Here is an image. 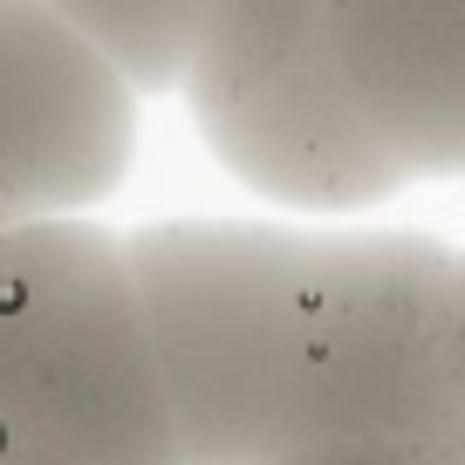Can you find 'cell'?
I'll return each mask as SVG.
<instances>
[{"label":"cell","instance_id":"cell-1","mask_svg":"<svg viewBox=\"0 0 465 465\" xmlns=\"http://www.w3.org/2000/svg\"><path fill=\"white\" fill-rule=\"evenodd\" d=\"M322 232L232 213H178L124 232L185 465H274L302 445Z\"/></svg>","mask_w":465,"mask_h":465},{"label":"cell","instance_id":"cell-2","mask_svg":"<svg viewBox=\"0 0 465 465\" xmlns=\"http://www.w3.org/2000/svg\"><path fill=\"white\" fill-rule=\"evenodd\" d=\"M0 465H185L124 232H0Z\"/></svg>","mask_w":465,"mask_h":465},{"label":"cell","instance_id":"cell-3","mask_svg":"<svg viewBox=\"0 0 465 465\" xmlns=\"http://www.w3.org/2000/svg\"><path fill=\"white\" fill-rule=\"evenodd\" d=\"M178 103L205 158L288 226H377L411 192L349 89L329 0H213Z\"/></svg>","mask_w":465,"mask_h":465},{"label":"cell","instance_id":"cell-4","mask_svg":"<svg viewBox=\"0 0 465 465\" xmlns=\"http://www.w3.org/2000/svg\"><path fill=\"white\" fill-rule=\"evenodd\" d=\"M459 247L424 226L322 232L308 438H445V294ZM459 451V445H451Z\"/></svg>","mask_w":465,"mask_h":465},{"label":"cell","instance_id":"cell-5","mask_svg":"<svg viewBox=\"0 0 465 465\" xmlns=\"http://www.w3.org/2000/svg\"><path fill=\"white\" fill-rule=\"evenodd\" d=\"M144 103L55 0H0V205L15 226H83L131 185Z\"/></svg>","mask_w":465,"mask_h":465},{"label":"cell","instance_id":"cell-6","mask_svg":"<svg viewBox=\"0 0 465 465\" xmlns=\"http://www.w3.org/2000/svg\"><path fill=\"white\" fill-rule=\"evenodd\" d=\"M329 28L397 172L465 178V0H329Z\"/></svg>","mask_w":465,"mask_h":465},{"label":"cell","instance_id":"cell-7","mask_svg":"<svg viewBox=\"0 0 465 465\" xmlns=\"http://www.w3.org/2000/svg\"><path fill=\"white\" fill-rule=\"evenodd\" d=\"M55 7L137 103L185 89L205 21H213V0H55Z\"/></svg>","mask_w":465,"mask_h":465},{"label":"cell","instance_id":"cell-8","mask_svg":"<svg viewBox=\"0 0 465 465\" xmlns=\"http://www.w3.org/2000/svg\"><path fill=\"white\" fill-rule=\"evenodd\" d=\"M274 465H465V451L424 438H308Z\"/></svg>","mask_w":465,"mask_h":465},{"label":"cell","instance_id":"cell-9","mask_svg":"<svg viewBox=\"0 0 465 465\" xmlns=\"http://www.w3.org/2000/svg\"><path fill=\"white\" fill-rule=\"evenodd\" d=\"M445 438L465 451V247L451 261V294H445Z\"/></svg>","mask_w":465,"mask_h":465},{"label":"cell","instance_id":"cell-10","mask_svg":"<svg viewBox=\"0 0 465 465\" xmlns=\"http://www.w3.org/2000/svg\"><path fill=\"white\" fill-rule=\"evenodd\" d=\"M7 226H15V219H7V205H0V232H7Z\"/></svg>","mask_w":465,"mask_h":465}]
</instances>
